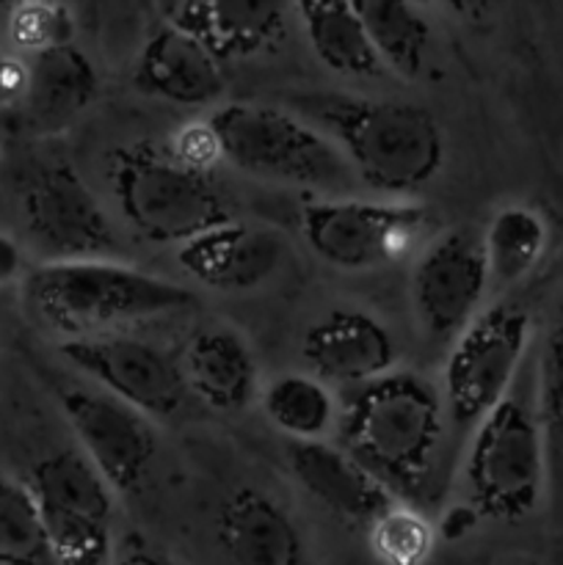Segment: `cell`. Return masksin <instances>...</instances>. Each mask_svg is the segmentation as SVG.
Masks as SVG:
<instances>
[{
	"instance_id": "2",
	"label": "cell",
	"mask_w": 563,
	"mask_h": 565,
	"mask_svg": "<svg viewBox=\"0 0 563 565\" xmlns=\"http://www.w3.org/2000/svg\"><path fill=\"white\" fill-rule=\"evenodd\" d=\"M337 434V447L392 500H417L428 489L445 439L442 392L417 373L392 370L351 392Z\"/></svg>"
},
{
	"instance_id": "3",
	"label": "cell",
	"mask_w": 563,
	"mask_h": 565,
	"mask_svg": "<svg viewBox=\"0 0 563 565\" xmlns=\"http://www.w3.org/2000/svg\"><path fill=\"white\" fill-rule=\"evenodd\" d=\"M25 298L50 329L70 340L105 337L121 326L185 312L196 303L185 287L116 259L42 265L28 276Z\"/></svg>"
},
{
	"instance_id": "25",
	"label": "cell",
	"mask_w": 563,
	"mask_h": 565,
	"mask_svg": "<svg viewBox=\"0 0 563 565\" xmlns=\"http://www.w3.org/2000/svg\"><path fill=\"white\" fill-rule=\"evenodd\" d=\"M265 417L293 441H323L337 425L334 395L315 375L287 373L270 381L263 397Z\"/></svg>"
},
{
	"instance_id": "9",
	"label": "cell",
	"mask_w": 563,
	"mask_h": 565,
	"mask_svg": "<svg viewBox=\"0 0 563 565\" xmlns=\"http://www.w3.org/2000/svg\"><path fill=\"white\" fill-rule=\"evenodd\" d=\"M428 230L417 204L331 199L307 204L301 235L323 263L340 270H375L397 263Z\"/></svg>"
},
{
	"instance_id": "29",
	"label": "cell",
	"mask_w": 563,
	"mask_h": 565,
	"mask_svg": "<svg viewBox=\"0 0 563 565\" xmlns=\"http://www.w3.org/2000/svg\"><path fill=\"white\" fill-rule=\"evenodd\" d=\"M9 31L20 47L42 53L47 47L70 44L72 14L66 6L22 3L11 11Z\"/></svg>"
},
{
	"instance_id": "16",
	"label": "cell",
	"mask_w": 563,
	"mask_h": 565,
	"mask_svg": "<svg viewBox=\"0 0 563 565\" xmlns=\"http://www.w3.org/2000/svg\"><path fill=\"white\" fill-rule=\"evenodd\" d=\"M166 20L196 39L219 64L265 53L287 31V9L268 0H185L169 6Z\"/></svg>"
},
{
	"instance_id": "15",
	"label": "cell",
	"mask_w": 563,
	"mask_h": 565,
	"mask_svg": "<svg viewBox=\"0 0 563 565\" xmlns=\"http://www.w3.org/2000/svg\"><path fill=\"white\" fill-rule=\"evenodd\" d=\"M285 254L287 243L276 230L226 218L182 243L177 259L202 285L221 292H241L276 274Z\"/></svg>"
},
{
	"instance_id": "14",
	"label": "cell",
	"mask_w": 563,
	"mask_h": 565,
	"mask_svg": "<svg viewBox=\"0 0 563 565\" xmlns=\"http://www.w3.org/2000/svg\"><path fill=\"white\" fill-rule=\"evenodd\" d=\"M301 356L318 381L364 386L395 370L397 345L392 331L373 315L334 309L307 329Z\"/></svg>"
},
{
	"instance_id": "17",
	"label": "cell",
	"mask_w": 563,
	"mask_h": 565,
	"mask_svg": "<svg viewBox=\"0 0 563 565\" xmlns=\"http://www.w3.org/2000/svg\"><path fill=\"white\" fill-rule=\"evenodd\" d=\"M287 467L312 500L346 522L370 527L386 508L395 505L348 452L329 441H293L287 447Z\"/></svg>"
},
{
	"instance_id": "24",
	"label": "cell",
	"mask_w": 563,
	"mask_h": 565,
	"mask_svg": "<svg viewBox=\"0 0 563 565\" xmlns=\"http://www.w3.org/2000/svg\"><path fill=\"white\" fill-rule=\"evenodd\" d=\"M357 11L381 66L403 77H417L431 44V25L419 9L395 0H368L357 3Z\"/></svg>"
},
{
	"instance_id": "13",
	"label": "cell",
	"mask_w": 563,
	"mask_h": 565,
	"mask_svg": "<svg viewBox=\"0 0 563 565\" xmlns=\"http://www.w3.org/2000/svg\"><path fill=\"white\" fill-rule=\"evenodd\" d=\"M486 279L480 241L467 230L436 237L412 274V301L419 326L434 342H450L478 318Z\"/></svg>"
},
{
	"instance_id": "10",
	"label": "cell",
	"mask_w": 563,
	"mask_h": 565,
	"mask_svg": "<svg viewBox=\"0 0 563 565\" xmlns=\"http://www.w3.org/2000/svg\"><path fill=\"white\" fill-rule=\"evenodd\" d=\"M22 218L50 263L119 257L121 243L92 188L72 166L39 169L22 193Z\"/></svg>"
},
{
	"instance_id": "22",
	"label": "cell",
	"mask_w": 563,
	"mask_h": 565,
	"mask_svg": "<svg viewBox=\"0 0 563 565\" xmlns=\"http://www.w3.org/2000/svg\"><path fill=\"white\" fill-rule=\"evenodd\" d=\"M304 33L318 61L342 77H373L381 66L357 3H301L298 6Z\"/></svg>"
},
{
	"instance_id": "8",
	"label": "cell",
	"mask_w": 563,
	"mask_h": 565,
	"mask_svg": "<svg viewBox=\"0 0 563 565\" xmlns=\"http://www.w3.org/2000/svg\"><path fill=\"white\" fill-rule=\"evenodd\" d=\"M530 342V315L517 303L480 312L456 337L445 364V417L458 428H475L508 397Z\"/></svg>"
},
{
	"instance_id": "23",
	"label": "cell",
	"mask_w": 563,
	"mask_h": 565,
	"mask_svg": "<svg viewBox=\"0 0 563 565\" xmlns=\"http://www.w3.org/2000/svg\"><path fill=\"white\" fill-rule=\"evenodd\" d=\"M546 248V221L524 204L497 210L480 241L486 279L497 287H511L539 265Z\"/></svg>"
},
{
	"instance_id": "28",
	"label": "cell",
	"mask_w": 563,
	"mask_h": 565,
	"mask_svg": "<svg viewBox=\"0 0 563 565\" xmlns=\"http://www.w3.org/2000/svg\"><path fill=\"white\" fill-rule=\"evenodd\" d=\"M535 425L544 441L546 463L557 467L561 458V419H563V348L561 334L552 331L541 353L539 373V412H533Z\"/></svg>"
},
{
	"instance_id": "6",
	"label": "cell",
	"mask_w": 563,
	"mask_h": 565,
	"mask_svg": "<svg viewBox=\"0 0 563 565\" xmlns=\"http://www.w3.org/2000/svg\"><path fill=\"white\" fill-rule=\"evenodd\" d=\"M546 456L533 408L508 395L475 425L464 461L469 508L486 519L519 522L539 505Z\"/></svg>"
},
{
	"instance_id": "7",
	"label": "cell",
	"mask_w": 563,
	"mask_h": 565,
	"mask_svg": "<svg viewBox=\"0 0 563 565\" xmlns=\"http://www.w3.org/2000/svg\"><path fill=\"white\" fill-rule=\"evenodd\" d=\"M28 491L55 565H110L114 491L81 452L61 450L42 458Z\"/></svg>"
},
{
	"instance_id": "21",
	"label": "cell",
	"mask_w": 563,
	"mask_h": 565,
	"mask_svg": "<svg viewBox=\"0 0 563 565\" xmlns=\"http://www.w3.org/2000/svg\"><path fill=\"white\" fill-rule=\"evenodd\" d=\"M25 105L33 125L42 130H61L97 97V70L75 44H59L33 53L25 66Z\"/></svg>"
},
{
	"instance_id": "27",
	"label": "cell",
	"mask_w": 563,
	"mask_h": 565,
	"mask_svg": "<svg viewBox=\"0 0 563 565\" xmlns=\"http://www.w3.org/2000/svg\"><path fill=\"white\" fill-rule=\"evenodd\" d=\"M370 546L384 565H423L434 552V527L414 508L390 505L368 527Z\"/></svg>"
},
{
	"instance_id": "26",
	"label": "cell",
	"mask_w": 563,
	"mask_h": 565,
	"mask_svg": "<svg viewBox=\"0 0 563 565\" xmlns=\"http://www.w3.org/2000/svg\"><path fill=\"white\" fill-rule=\"evenodd\" d=\"M0 565H55L28 486L0 478Z\"/></svg>"
},
{
	"instance_id": "32",
	"label": "cell",
	"mask_w": 563,
	"mask_h": 565,
	"mask_svg": "<svg viewBox=\"0 0 563 565\" xmlns=\"http://www.w3.org/2000/svg\"><path fill=\"white\" fill-rule=\"evenodd\" d=\"M28 70L20 61L0 53V105H11L25 97Z\"/></svg>"
},
{
	"instance_id": "31",
	"label": "cell",
	"mask_w": 563,
	"mask_h": 565,
	"mask_svg": "<svg viewBox=\"0 0 563 565\" xmlns=\"http://www.w3.org/2000/svg\"><path fill=\"white\" fill-rule=\"evenodd\" d=\"M110 565H177L171 557H166L163 552L155 550L147 539L141 535H127L119 544V550H114Z\"/></svg>"
},
{
	"instance_id": "34",
	"label": "cell",
	"mask_w": 563,
	"mask_h": 565,
	"mask_svg": "<svg viewBox=\"0 0 563 565\" xmlns=\"http://www.w3.org/2000/svg\"><path fill=\"white\" fill-rule=\"evenodd\" d=\"M20 265H22L20 248H17V243L11 241L9 235L0 232V287L9 285V281L20 274Z\"/></svg>"
},
{
	"instance_id": "1",
	"label": "cell",
	"mask_w": 563,
	"mask_h": 565,
	"mask_svg": "<svg viewBox=\"0 0 563 565\" xmlns=\"http://www.w3.org/2000/svg\"><path fill=\"white\" fill-rule=\"evenodd\" d=\"M293 114L323 132L353 180L381 193H414L436 180L445 136L434 116L412 103L307 92L290 99Z\"/></svg>"
},
{
	"instance_id": "33",
	"label": "cell",
	"mask_w": 563,
	"mask_h": 565,
	"mask_svg": "<svg viewBox=\"0 0 563 565\" xmlns=\"http://www.w3.org/2000/svg\"><path fill=\"white\" fill-rule=\"evenodd\" d=\"M478 524V513L472 511L469 505H458V508H450V511L442 516L439 522V535L447 541H456V539H464V535L469 533V530Z\"/></svg>"
},
{
	"instance_id": "11",
	"label": "cell",
	"mask_w": 563,
	"mask_h": 565,
	"mask_svg": "<svg viewBox=\"0 0 563 565\" xmlns=\"http://www.w3.org/2000/svg\"><path fill=\"white\" fill-rule=\"evenodd\" d=\"M61 356L88 375L99 392L116 397L141 417L166 419L185 403L180 364L160 348L121 334L61 342Z\"/></svg>"
},
{
	"instance_id": "12",
	"label": "cell",
	"mask_w": 563,
	"mask_h": 565,
	"mask_svg": "<svg viewBox=\"0 0 563 565\" xmlns=\"http://www.w3.org/2000/svg\"><path fill=\"white\" fill-rule=\"evenodd\" d=\"M61 412L81 441V456L97 469L110 491H136L155 458V434L147 417L99 390L72 386L59 395Z\"/></svg>"
},
{
	"instance_id": "19",
	"label": "cell",
	"mask_w": 563,
	"mask_h": 565,
	"mask_svg": "<svg viewBox=\"0 0 563 565\" xmlns=\"http://www.w3.org/2000/svg\"><path fill=\"white\" fill-rule=\"evenodd\" d=\"M219 541L232 565H304V539L296 522L263 491L243 489L226 500Z\"/></svg>"
},
{
	"instance_id": "20",
	"label": "cell",
	"mask_w": 563,
	"mask_h": 565,
	"mask_svg": "<svg viewBox=\"0 0 563 565\" xmlns=\"http://www.w3.org/2000/svg\"><path fill=\"white\" fill-rule=\"evenodd\" d=\"M185 390L215 412H241L257 390V364L241 334L230 329H204L182 351Z\"/></svg>"
},
{
	"instance_id": "18",
	"label": "cell",
	"mask_w": 563,
	"mask_h": 565,
	"mask_svg": "<svg viewBox=\"0 0 563 565\" xmlns=\"http://www.w3.org/2000/svg\"><path fill=\"white\" fill-rule=\"evenodd\" d=\"M132 81L149 97L177 105H208L224 94V70L193 36L163 25L147 39Z\"/></svg>"
},
{
	"instance_id": "4",
	"label": "cell",
	"mask_w": 563,
	"mask_h": 565,
	"mask_svg": "<svg viewBox=\"0 0 563 565\" xmlns=\"http://www.w3.org/2000/svg\"><path fill=\"white\" fill-rule=\"evenodd\" d=\"M221 160L259 180L342 191L353 174L334 143L293 110L235 103L208 121Z\"/></svg>"
},
{
	"instance_id": "5",
	"label": "cell",
	"mask_w": 563,
	"mask_h": 565,
	"mask_svg": "<svg viewBox=\"0 0 563 565\" xmlns=\"http://www.w3.org/2000/svg\"><path fill=\"white\" fill-rule=\"evenodd\" d=\"M108 180L127 224L152 243L182 246L230 218L208 177L147 143L116 149Z\"/></svg>"
},
{
	"instance_id": "30",
	"label": "cell",
	"mask_w": 563,
	"mask_h": 565,
	"mask_svg": "<svg viewBox=\"0 0 563 565\" xmlns=\"http://www.w3.org/2000/svg\"><path fill=\"white\" fill-rule=\"evenodd\" d=\"M169 154L177 163H182L191 171H199V174H204V169H210V166L221 160L219 141H215L208 121H193V125L182 127L177 132L174 147H171Z\"/></svg>"
}]
</instances>
